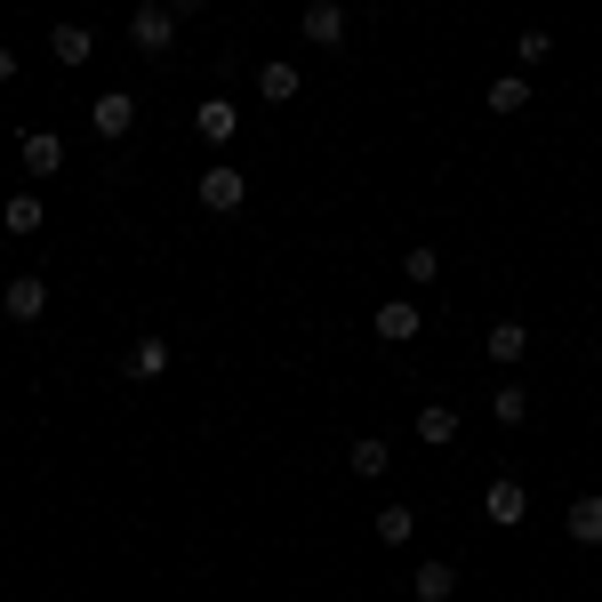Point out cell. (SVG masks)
<instances>
[{
	"label": "cell",
	"mask_w": 602,
	"mask_h": 602,
	"mask_svg": "<svg viewBox=\"0 0 602 602\" xmlns=\"http://www.w3.org/2000/svg\"><path fill=\"white\" fill-rule=\"evenodd\" d=\"M57 161H65V145H57L49 129H33V137H25V170H40V177H49Z\"/></svg>",
	"instance_id": "e0dca14e"
},
{
	"label": "cell",
	"mask_w": 602,
	"mask_h": 602,
	"mask_svg": "<svg viewBox=\"0 0 602 602\" xmlns=\"http://www.w3.org/2000/svg\"><path fill=\"white\" fill-rule=\"evenodd\" d=\"M241 201H249V177L234 170V161H217V170L201 177V210H217V217H225V210H241Z\"/></svg>",
	"instance_id": "7a4b0ae2"
},
{
	"label": "cell",
	"mask_w": 602,
	"mask_h": 602,
	"mask_svg": "<svg viewBox=\"0 0 602 602\" xmlns=\"http://www.w3.org/2000/svg\"><path fill=\"white\" fill-rule=\"evenodd\" d=\"M570 538L578 547H602V498H570Z\"/></svg>",
	"instance_id": "5bb4252c"
},
{
	"label": "cell",
	"mask_w": 602,
	"mask_h": 602,
	"mask_svg": "<svg viewBox=\"0 0 602 602\" xmlns=\"http://www.w3.org/2000/svg\"><path fill=\"white\" fill-rule=\"evenodd\" d=\"M418 322H426V314H418V305H410V298H402V305H378V338H386V346L418 338Z\"/></svg>",
	"instance_id": "30bf717a"
},
{
	"label": "cell",
	"mask_w": 602,
	"mask_h": 602,
	"mask_svg": "<svg viewBox=\"0 0 602 602\" xmlns=\"http://www.w3.org/2000/svg\"><path fill=\"white\" fill-rule=\"evenodd\" d=\"M418 442H426V450H450V442H459V410H450V402H426V410H418Z\"/></svg>",
	"instance_id": "52a82bcc"
},
{
	"label": "cell",
	"mask_w": 602,
	"mask_h": 602,
	"mask_svg": "<svg viewBox=\"0 0 602 602\" xmlns=\"http://www.w3.org/2000/svg\"><path fill=\"white\" fill-rule=\"evenodd\" d=\"M0 217H9V234H40V217H49V210H40L33 193H16L9 210H0Z\"/></svg>",
	"instance_id": "ffe728a7"
},
{
	"label": "cell",
	"mask_w": 602,
	"mask_h": 602,
	"mask_svg": "<svg viewBox=\"0 0 602 602\" xmlns=\"http://www.w3.org/2000/svg\"><path fill=\"white\" fill-rule=\"evenodd\" d=\"M482 506H490V523H523V514H530V490L514 482V474H498V482L482 490Z\"/></svg>",
	"instance_id": "5b68a950"
},
{
	"label": "cell",
	"mask_w": 602,
	"mask_h": 602,
	"mask_svg": "<svg viewBox=\"0 0 602 602\" xmlns=\"http://www.w3.org/2000/svg\"><path fill=\"white\" fill-rule=\"evenodd\" d=\"M490 410H498V426H523V418H530V393H523V386H498Z\"/></svg>",
	"instance_id": "44dd1931"
},
{
	"label": "cell",
	"mask_w": 602,
	"mask_h": 602,
	"mask_svg": "<svg viewBox=\"0 0 602 602\" xmlns=\"http://www.w3.org/2000/svg\"><path fill=\"white\" fill-rule=\"evenodd\" d=\"M305 40H314V49H346V9L338 0H314V9H305Z\"/></svg>",
	"instance_id": "8992f818"
},
{
	"label": "cell",
	"mask_w": 602,
	"mask_h": 602,
	"mask_svg": "<svg viewBox=\"0 0 602 602\" xmlns=\"http://www.w3.org/2000/svg\"><path fill=\"white\" fill-rule=\"evenodd\" d=\"M523 354H530L523 322H498V329H490V362H523Z\"/></svg>",
	"instance_id": "2e32d148"
},
{
	"label": "cell",
	"mask_w": 602,
	"mask_h": 602,
	"mask_svg": "<svg viewBox=\"0 0 602 602\" xmlns=\"http://www.w3.org/2000/svg\"><path fill=\"white\" fill-rule=\"evenodd\" d=\"M161 369H170V346H161V338H137V346H129V378H137V386H153Z\"/></svg>",
	"instance_id": "7c38bea8"
},
{
	"label": "cell",
	"mask_w": 602,
	"mask_h": 602,
	"mask_svg": "<svg viewBox=\"0 0 602 602\" xmlns=\"http://www.w3.org/2000/svg\"><path fill=\"white\" fill-rule=\"evenodd\" d=\"M129 40L145 57H170V40H177V9L170 0H145V9H129Z\"/></svg>",
	"instance_id": "6da1fadb"
},
{
	"label": "cell",
	"mask_w": 602,
	"mask_h": 602,
	"mask_svg": "<svg viewBox=\"0 0 602 602\" xmlns=\"http://www.w3.org/2000/svg\"><path fill=\"white\" fill-rule=\"evenodd\" d=\"M0 305H9V322H40V314H49V281H40V274H16L9 289H0Z\"/></svg>",
	"instance_id": "3957f363"
},
{
	"label": "cell",
	"mask_w": 602,
	"mask_h": 602,
	"mask_svg": "<svg viewBox=\"0 0 602 602\" xmlns=\"http://www.w3.org/2000/svg\"><path fill=\"white\" fill-rule=\"evenodd\" d=\"M193 129H201V137H210V145H225V137H234V129H241V113H234V105H225V97H201V113H193Z\"/></svg>",
	"instance_id": "ba28073f"
},
{
	"label": "cell",
	"mask_w": 602,
	"mask_h": 602,
	"mask_svg": "<svg viewBox=\"0 0 602 602\" xmlns=\"http://www.w3.org/2000/svg\"><path fill=\"white\" fill-rule=\"evenodd\" d=\"M402 274H410V281H418V289H426L434 274H442V258H434V249H426V241H410V249H402Z\"/></svg>",
	"instance_id": "ac0fdd59"
},
{
	"label": "cell",
	"mask_w": 602,
	"mask_h": 602,
	"mask_svg": "<svg viewBox=\"0 0 602 602\" xmlns=\"http://www.w3.org/2000/svg\"><path fill=\"white\" fill-rule=\"evenodd\" d=\"M9 73H16V57H9V49H0V80H9Z\"/></svg>",
	"instance_id": "d4e9b609"
},
{
	"label": "cell",
	"mask_w": 602,
	"mask_h": 602,
	"mask_svg": "<svg viewBox=\"0 0 602 602\" xmlns=\"http://www.w3.org/2000/svg\"><path fill=\"white\" fill-rule=\"evenodd\" d=\"M298 89H305V80H298V65H281V57H274V65L258 73V97H265V105H289Z\"/></svg>",
	"instance_id": "8fae6325"
},
{
	"label": "cell",
	"mask_w": 602,
	"mask_h": 602,
	"mask_svg": "<svg viewBox=\"0 0 602 602\" xmlns=\"http://www.w3.org/2000/svg\"><path fill=\"white\" fill-rule=\"evenodd\" d=\"M523 105H530L523 80H498V89H490V113H523Z\"/></svg>",
	"instance_id": "603a6c76"
},
{
	"label": "cell",
	"mask_w": 602,
	"mask_h": 602,
	"mask_svg": "<svg viewBox=\"0 0 602 602\" xmlns=\"http://www.w3.org/2000/svg\"><path fill=\"white\" fill-rule=\"evenodd\" d=\"M514 57H523V65H547V57H554V33H523V40H514Z\"/></svg>",
	"instance_id": "7402d4cb"
},
{
	"label": "cell",
	"mask_w": 602,
	"mask_h": 602,
	"mask_svg": "<svg viewBox=\"0 0 602 602\" xmlns=\"http://www.w3.org/2000/svg\"><path fill=\"white\" fill-rule=\"evenodd\" d=\"M170 9H177V16H201V9H210V0H170Z\"/></svg>",
	"instance_id": "cb8c5ba5"
},
{
	"label": "cell",
	"mask_w": 602,
	"mask_h": 602,
	"mask_svg": "<svg viewBox=\"0 0 602 602\" xmlns=\"http://www.w3.org/2000/svg\"><path fill=\"white\" fill-rule=\"evenodd\" d=\"M450 587H459L450 563H418V570H410V594H418V602H450Z\"/></svg>",
	"instance_id": "9c48e42d"
},
{
	"label": "cell",
	"mask_w": 602,
	"mask_h": 602,
	"mask_svg": "<svg viewBox=\"0 0 602 602\" xmlns=\"http://www.w3.org/2000/svg\"><path fill=\"white\" fill-rule=\"evenodd\" d=\"M89 49H97V40L80 33V25H57V33H49V57H57V65H89Z\"/></svg>",
	"instance_id": "4fadbf2b"
},
{
	"label": "cell",
	"mask_w": 602,
	"mask_h": 602,
	"mask_svg": "<svg viewBox=\"0 0 602 602\" xmlns=\"http://www.w3.org/2000/svg\"><path fill=\"white\" fill-rule=\"evenodd\" d=\"M129 121H137V97H129V89H105V97L89 105V129H97V137H129Z\"/></svg>",
	"instance_id": "277c9868"
},
{
	"label": "cell",
	"mask_w": 602,
	"mask_h": 602,
	"mask_svg": "<svg viewBox=\"0 0 602 602\" xmlns=\"http://www.w3.org/2000/svg\"><path fill=\"white\" fill-rule=\"evenodd\" d=\"M346 466H354L362 482H378V474H386V442H378V434H362V442L346 450Z\"/></svg>",
	"instance_id": "9a60e30c"
},
{
	"label": "cell",
	"mask_w": 602,
	"mask_h": 602,
	"mask_svg": "<svg viewBox=\"0 0 602 602\" xmlns=\"http://www.w3.org/2000/svg\"><path fill=\"white\" fill-rule=\"evenodd\" d=\"M410 530H418V514H410V506H386V514H378V538H386V547H410Z\"/></svg>",
	"instance_id": "d6986e66"
}]
</instances>
